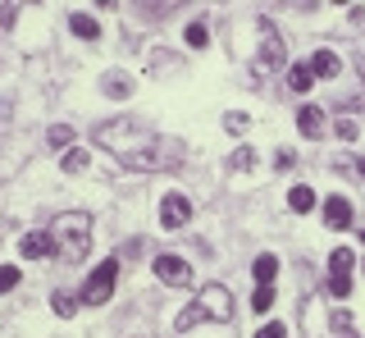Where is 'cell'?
Listing matches in <instances>:
<instances>
[{
  "label": "cell",
  "mask_w": 365,
  "mask_h": 338,
  "mask_svg": "<svg viewBox=\"0 0 365 338\" xmlns=\"http://www.w3.org/2000/svg\"><path fill=\"white\" fill-rule=\"evenodd\" d=\"M324 224L329 229H347L351 224V201L347 197H329L324 201Z\"/></svg>",
  "instance_id": "8"
},
{
  "label": "cell",
  "mask_w": 365,
  "mask_h": 338,
  "mask_svg": "<svg viewBox=\"0 0 365 338\" xmlns=\"http://www.w3.org/2000/svg\"><path fill=\"white\" fill-rule=\"evenodd\" d=\"M60 169H64V174H83V169H87V151H78V146H73V151H64Z\"/></svg>",
  "instance_id": "18"
},
{
  "label": "cell",
  "mask_w": 365,
  "mask_h": 338,
  "mask_svg": "<svg viewBox=\"0 0 365 338\" xmlns=\"http://www.w3.org/2000/svg\"><path fill=\"white\" fill-rule=\"evenodd\" d=\"M338 69H342V60H338L334 51H315L311 55V73L315 78H338Z\"/></svg>",
  "instance_id": "11"
},
{
  "label": "cell",
  "mask_w": 365,
  "mask_h": 338,
  "mask_svg": "<svg viewBox=\"0 0 365 338\" xmlns=\"http://www.w3.org/2000/svg\"><path fill=\"white\" fill-rule=\"evenodd\" d=\"M347 338H351V334H347Z\"/></svg>",
  "instance_id": "30"
},
{
  "label": "cell",
  "mask_w": 365,
  "mask_h": 338,
  "mask_svg": "<svg viewBox=\"0 0 365 338\" xmlns=\"http://www.w3.org/2000/svg\"><path fill=\"white\" fill-rule=\"evenodd\" d=\"M19 288V265H0V292Z\"/></svg>",
  "instance_id": "20"
},
{
  "label": "cell",
  "mask_w": 365,
  "mask_h": 338,
  "mask_svg": "<svg viewBox=\"0 0 365 338\" xmlns=\"http://www.w3.org/2000/svg\"><path fill=\"white\" fill-rule=\"evenodd\" d=\"M155 279H160V284H169V288H187L192 284V265L182 261V256L165 252V256H155Z\"/></svg>",
  "instance_id": "6"
},
{
  "label": "cell",
  "mask_w": 365,
  "mask_h": 338,
  "mask_svg": "<svg viewBox=\"0 0 365 338\" xmlns=\"http://www.w3.org/2000/svg\"><path fill=\"white\" fill-rule=\"evenodd\" d=\"M19 252H23V261H41V256L55 252V242H51V233H28V238L19 242Z\"/></svg>",
  "instance_id": "9"
},
{
  "label": "cell",
  "mask_w": 365,
  "mask_h": 338,
  "mask_svg": "<svg viewBox=\"0 0 365 338\" xmlns=\"http://www.w3.org/2000/svg\"><path fill=\"white\" fill-rule=\"evenodd\" d=\"M51 242H55V256L60 261H83L91 252V220L83 210H73V215H60L51 224Z\"/></svg>",
  "instance_id": "2"
},
{
  "label": "cell",
  "mask_w": 365,
  "mask_h": 338,
  "mask_svg": "<svg viewBox=\"0 0 365 338\" xmlns=\"http://www.w3.org/2000/svg\"><path fill=\"white\" fill-rule=\"evenodd\" d=\"M187 46H192V51L210 46V41H205V24H192V28H187Z\"/></svg>",
  "instance_id": "22"
},
{
  "label": "cell",
  "mask_w": 365,
  "mask_h": 338,
  "mask_svg": "<svg viewBox=\"0 0 365 338\" xmlns=\"http://www.w3.org/2000/svg\"><path fill=\"white\" fill-rule=\"evenodd\" d=\"M311 83H315L311 64H292V69H288V87H292V92H311Z\"/></svg>",
  "instance_id": "14"
},
{
  "label": "cell",
  "mask_w": 365,
  "mask_h": 338,
  "mask_svg": "<svg viewBox=\"0 0 365 338\" xmlns=\"http://www.w3.org/2000/svg\"><path fill=\"white\" fill-rule=\"evenodd\" d=\"M251 338H288V329H283L279 320H269V324H260V329L251 334Z\"/></svg>",
  "instance_id": "23"
},
{
  "label": "cell",
  "mask_w": 365,
  "mask_h": 338,
  "mask_svg": "<svg viewBox=\"0 0 365 338\" xmlns=\"http://www.w3.org/2000/svg\"><path fill=\"white\" fill-rule=\"evenodd\" d=\"M233 169H256V151H247V146H242V151L233 155Z\"/></svg>",
  "instance_id": "25"
},
{
  "label": "cell",
  "mask_w": 365,
  "mask_h": 338,
  "mask_svg": "<svg viewBox=\"0 0 365 338\" xmlns=\"http://www.w3.org/2000/svg\"><path fill=\"white\" fill-rule=\"evenodd\" d=\"M297 128H302V138H319V133H324V110H319V106H302V110H297Z\"/></svg>",
  "instance_id": "10"
},
{
  "label": "cell",
  "mask_w": 365,
  "mask_h": 338,
  "mask_svg": "<svg viewBox=\"0 0 365 338\" xmlns=\"http://www.w3.org/2000/svg\"><path fill=\"white\" fill-rule=\"evenodd\" d=\"M114 284H119V261H101L96 270H91V279L83 284V302H87V307H101V302H110Z\"/></svg>",
  "instance_id": "4"
},
{
  "label": "cell",
  "mask_w": 365,
  "mask_h": 338,
  "mask_svg": "<svg viewBox=\"0 0 365 338\" xmlns=\"http://www.w3.org/2000/svg\"><path fill=\"white\" fill-rule=\"evenodd\" d=\"M96 142L110 146L114 160L133 174H160V169H174L182 165V142L165 138L155 128H142L137 119H110L96 128Z\"/></svg>",
  "instance_id": "1"
},
{
  "label": "cell",
  "mask_w": 365,
  "mask_h": 338,
  "mask_svg": "<svg viewBox=\"0 0 365 338\" xmlns=\"http://www.w3.org/2000/svg\"><path fill=\"white\" fill-rule=\"evenodd\" d=\"M256 32H260V60H256V69L260 73L283 69V37H279V28H274V19H260Z\"/></svg>",
  "instance_id": "5"
},
{
  "label": "cell",
  "mask_w": 365,
  "mask_h": 338,
  "mask_svg": "<svg viewBox=\"0 0 365 338\" xmlns=\"http://www.w3.org/2000/svg\"><path fill=\"white\" fill-rule=\"evenodd\" d=\"M51 307H55V315H73V311H78V302L68 297V292H55V297H51Z\"/></svg>",
  "instance_id": "19"
},
{
  "label": "cell",
  "mask_w": 365,
  "mask_h": 338,
  "mask_svg": "<svg viewBox=\"0 0 365 338\" xmlns=\"http://www.w3.org/2000/svg\"><path fill=\"white\" fill-rule=\"evenodd\" d=\"M338 138L351 142V138H356V123H351V119H338Z\"/></svg>",
  "instance_id": "27"
},
{
  "label": "cell",
  "mask_w": 365,
  "mask_h": 338,
  "mask_svg": "<svg viewBox=\"0 0 365 338\" xmlns=\"http://www.w3.org/2000/svg\"><path fill=\"white\" fill-rule=\"evenodd\" d=\"M187 220H192V201L182 197V193H169L165 201H160V229L174 233V229H182Z\"/></svg>",
  "instance_id": "7"
},
{
  "label": "cell",
  "mask_w": 365,
  "mask_h": 338,
  "mask_svg": "<svg viewBox=\"0 0 365 338\" xmlns=\"http://www.w3.org/2000/svg\"><path fill=\"white\" fill-rule=\"evenodd\" d=\"M228 128H233V133H242V128H247V115H237V110H233V115H228Z\"/></svg>",
  "instance_id": "28"
},
{
  "label": "cell",
  "mask_w": 365,
  "mask_h": 338,
  "mask_svg": "<svg viewBox=\"0 0 365 338\" xmlns=\"http://www.w3.org/2000/svg\"><path fill=\"white\" fill-rule=\"evenodd\" d=\"M351 265H356V256H351L347 247H338V252L329 256V279H351Z\"/></svg>",
  "instance_id": "12"
},
{
  "label": "cell",
  "mask_w": 365,
  "mask_h": 338,
  "mask_svg": "<svg viewBox=\"0 0 365 338\" xmlns=\"http://www.w3.org/2000/svg\"><path fill=\"white\" fill-rule=\"evenodd\" d=\"M233 315V292L224 284H205L197 297H192V307L178 315V329H197L205 320H228Z\"/></svg>",
  "instance_id": "3"
},
{
  "label": "cell",
  "mask_w": 365,
  "mask_h": 338,
  "mask_svg": "<svg viewBox=\"0 0 365 338\" xmlns=\"http://www.w3.org/2000/svg\"><path fill=\"white\" fill-rule=\"evenodd\" d=\"M288 206L297 210V215H306V210H315V193H311V188H292V193H288Z\"/></svg>",
  "instance_id": "16"
},
{
  "label": "cell",
  "mask_w": 365,
  "mask_h": 338,
  "mask_svg": "<svg viewBox=\"0 0 365 338\" xmlns=\"http://www.w3.org/2000/svg\"><path fill=\"white\" fill-rule=\"evenodd\" d=\"M351 292V279H329V297H347Z\"/></svg>",
  "instance_id": "26"
},
{
  "label": "cell",
  "mask_w": 365,
  "mask_h": 338,
  "mask_svg": "<svg viewBox=\"0 0 365 338\" xmlns=\"http://www.w3.org/2000/svg\"><path fill=\"white\" fill-rule=\"evenodd\" d=\"M106 92H110V96H119V101H123V96H133V78L110 73V78H106Z\"/></svg>",
  "instance_id": "17"
},
{
  "label": "cell",
  "mask_w": 365,
  "mask_h": 338,
  "mask_svg": "<svg viewBox=\"0 0 365 338\" xmlns=\"http://www.w3.org/2000/svg\"><path fill=\"white\" fill-rule=\"evenodd\" d=\"M251 275H256V288H269V284H274V275H279V261H274V256H256Z\"/></svg>",
  "instance_id": "13"
},
{
  "label": "cell",
  "mask_w": 365,
  "mask_h": 338,
  "mask_svg": "<svg viewBox=\"0 0 365 338\" xmlns=\"http://www.w3.org/2000/svg\"><path fill=\"white\" fill-rule=\"evenodd\" d=\"M68 28H73L78 37H87V41H96V37H101V24H96L91 14H73V19H68Z\"/></svg>",
  "instance_id": "15"
},
{
  "label": "cell",
  "mask_w": 365,
  "mask_h": 338,
  "mask_svg": "<svg viewBox=\"0 0 365 338\" xmlns=\"http://www.w3.org/2000/svg\"><path fill=\"white\" fill-rule=\"evenodd\" d=\"M251 307H256L260 315H265V311L274 307V288H256V297H251Z\"/></svg>",
  "instance_id": "21"
},
{
  "label": "cell",
  "mask_w": 365,
  "mask_h": 338,
  "mask_svg": "<svg viewBox=\"0 0 365 338\" xmlns=\"http://www.w3.org/2000/svg\"><path fill=\"white\" fill-rule=\"evenodd\" d=\"M73 142V128H64V123H55L51 128V146H68Z\"/></svg>",
  "instance_id": "24"
},
{
  "label": "cell",
  "mask_w": 365,
  "mask_h": 338,
  "mask_svg": "<svg viewBox=\"0 0 365 338\" xmlns=\"http://www.w3.org/2000/svg\"><path fill=\"white\" fill-rule=\"evenodd\" d=\"M361 242H365V224H361Z\"/></svg>",
  "instance_id": "29"
}]
</instances>
